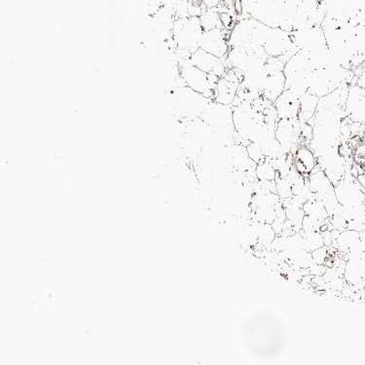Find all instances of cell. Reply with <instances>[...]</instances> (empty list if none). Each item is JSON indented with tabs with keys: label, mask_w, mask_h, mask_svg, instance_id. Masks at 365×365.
<instances>
[{
	"label": "cell",
	"mask_w": 365,
	"mask_h": 365,
	"mask_svg": "<svg viewBox=\"0 0 365 365\" xmlns=\"http://www.w3.org/2000/svg\"><path fill=\"white\" fill-rule=\"evenodd\" d=\"M202 33L204 29L199 17L180 18L175 21L172 38L183 62L190 60L191 55L200 49Z\"/></svg>",
	"instance_id": "1"
},
{
	"label": "cell",
	"mask_w": 365,
	"mask_h": 365,
	"mask_svg": "<svg viewBox=\"0 0 365 365\" xmlns=\"http://www.w3.org/2000/svg\"><path fill=\"white\" fill-rule=\"evenodd\" d=\"M173 100H174L173 106H174L175 113L178 118L185 120L186 122L200 119L210 101H212L204 95L191 90L185 85L178 88L173 95Z\"/></svg>",
	"instance_id": "2"
},
{
	"label": "cell",
	"mask_w": 365,
	"mask_h": 365,
	"mask_svg": "<svg viewBox=\"0 0 365 365\" xmlns=\"http://www.w3.org/2000/svg\"><path fill=\"white\" fill-rule=\"evenodd\" d=\"M180 74L185 86L210 100H214L215 86L220 77L210 76L196 66H192L190 61L180 66Z\"/></svg>",
	"instance_id": "3"
},
{
	"label": "cell",
	"mask_w": 365,
	"mask_h": 365,
	"mask_svg": "<svg viewBox=\"0 0 365 365\" xmlns=\"http://www.w3.org/2000/svg\"><path fill=\"white\" fill-rule=\"evenodd\" d=\"M226 31L227 29L223 28L205 31L200 41V49L220 58L227 57L230 46L228 42L229 34H226Z\"/></svg>",
	"instance_id": "4"
},
{
	"label": "cell",
	"mask_w": 365,
	"mask_h": 365,
	"mask_svg": "<svg viewBox=\"0 0 365 365\" xmlns=\"http://www.w3.org/2000/svg\"><path fill=\"white\" fill-rule=\"evenodd\" d=\"M292 39L298 51L303 53H309L327 45L322 26H312L293 31Z\"/></svg>",
	"instance_id": "5"
},
{
	"label": "cell",
	"mask_w": 365,
	"mask_h": 365,
	"mask_svg": "<svg viewBox=\"0 0 365 365\" xmlns=\"http://www.w3.org/2000/svg\"><path fill=\"white\" fill-rule=\"evenodd\" d=\"M200 119L207 126L217 129L233 124V108L220 105L214 100L210 101Z\"/></svg>",
	"instance_id": "6"
},
{
	"label": "cell",
	"mask_w": 365,
	"mask_h": 365,
	"mask_svg": "<svg viewBox=\"0 0 365 365\" xmlns=\"http://www.w3.org/2000/svg\"><path fill=\"white\" fill-rule=\"evenodd\" d=\"M239 88V79L234 71H226L215 86L214 101L223 106H230L235 103L237 90Z\"/></svg>",
	"instance_id": "7"
},
{
	"label": "cell",
	"mask_w": 365,
	"mask_h": 365,
	"mask_svg": "<svg viewBox=\"0 0 365 365\" xmlns=\"http://www.w3.org/2000/svg\"><path fill=\"white\" fill-rule=\"evenodd\" d=\"M190 63L192 66H196L205 71L210 76L222 77L227 71V66L223 62V58L215 57V56L210 54L206 51L199 49L191 55Z\"/></svg>",
	"instance_id": "8"
},
{
	"label": "cell",
	"mask_w": 365,
	"mask_h": 365,
	"mask_svg": "<svg viewBox=\"0 0 365 365\" xmlns=\"http://www.w3.org/2000/svg\"><path fill=\"white\" fill-rule=\"evenodd\" d=\"M346 113L356 123L365 121V90L361 87L351 88L346 97Z\"/></svg>",
	"instance_id": "9"
},
{
	"label": "cell",
	"mask_w": 365,
	"mask_h": 365,
	"mask_svg": "<svg viewBox=\"0 0 365 365\" xmlns=\"http://www.w3.org/2000/svg\"><path fill=\"white\" fill-rule=\"evenodd\" d=\"M297 120L279 119L276 125V138L284 152L289 151L297 143L298 130H300V128L297 130Z\"/></svg>",
	"instance_id": "10"
},
{
	"label": "cell",
	"mask_w": 365,
	"mask_h": 365,
	"mask_svg": "<svg viewBox=\"0 0 365 365\" xmlns=\"http://www.w3.org/2000/svg\"><path fill=\"white\" fill-rule=\"evenodd\" d=\"M274 108L279 119H298L300 100L295 97L289 90L284 93L275 101Z\"/></svg>",
	"instance_id": "11"
},
{
	"label": "cell",
	"mask_w": 365,
	"mask_h": 365,
	"mask_svg": "<svg viewBox=\"0 0 365 365\" xmlns=\"http://www.w3.org/2000/svg\"><path fill=\"white\" fill-rule=\"evenodd\" d=\"M286 90V76L284 73H272L268 74L261 95L264 100L274 103Z\"/></svg>",
	"instance_id": "12"
},
{
	"label": "cell",
	"mask_w": 365,
	"mask_h": 365,
	"mask_svg": "<svg viewBox=\"0 0 365 365\" xmlns=\"http://www.w3.org/2000/svg\"><path fill=\"white\" fill-rule=\"evenodd\" d=\"M319 98L316 97L311 93H306L300 98L299 114L298 120L299 122H306L309 123L313 117L315 116L317 109H318Z\"/></svg>",
	"instance_id": "13"
},
{
	"label": "cell",
	"mask_w": 365,
	"mask_h": 365,
	"mask_svg": "<svg viewBox=\"0 0 365 365\" xmlns=\"http://www.w3.org/2000/svg\"><path fill=\"white\" fill-rule=\"evenodd\" d=\"M316 165V158L313 151L307 148H299L297 150V170L299 174L310 173Z\"/></svg>",
	"instance_id": "14"
},
{
	"label": "cell",
	"mask_w": 365,
	"mask_h": 365,
	"mask_svg": "<svg viewBox=\"0 0 365 365\" xmlns=\"http://www.w3.org/2000/svg\"><path fill=\"white\" fill-rule=\"evenodd\" d=\"M199 20L204 31L222 28L220 22V13L215 10V8L214 9H207L206 11L202 12L199 17Z\"/></svg>",
	"instance_id": "15"
},
{
	"label": "cell",
	"mask_w": 365,
	"mask_h": 365,
	"mask_svg": "<svg viewBox=\"0 0 365 365\" xmlns=\"http://www.w3.org/2000/svg\"><path fill=\"white\" fill-rule=\"evenodd\" d=\"M354 163L358 172L359 182L365 188V145H359L354 153Z\"/></svg>",
	"instance_id": "16"
},
{
	"label": "cell",
	"mask_w": 365,
	"mask_h": 365,
	"mask_svg": "<svg viewBox=\"0 0 365 365\" xmlns=\"http://www.w3.org/2000/svg\"><path fill=\"white\" fill-rule=\"evenodd\" d=\"M257 175L261 181H272L275 180L276 169L272 163L260 162L257 168Z\"/></svg>",
	"instance_id": "17"
},
{
	"label": "cell",
	"mask_w": 365,
	"mask_h": 365,
	"mask_svg": "<svg viewBox=\"0 0 365 365\" xmlns=\"http://www.w3.org/2000/svg\"><path fill=\"white\" fill-rule=\"evenodd\" d=\"M220 22L223 29H229L231 28L232 24H233V19H232L231 15L229 14V13L221 12Z\"/></svg>",
	"instance_id": "18"
},
{
	"label": "cell",
	"mask_w": 365,
	"mask_h": 365,
	"mask_svg": "<svg viewBox=\"0 0 365 365\" xmlns=\"http://www.w3.org/2000/svg\"><path fill=\"white\" fill-rule=\"evenodd\" d=\"M202 4L207 8V9H214L220 4V0H202Z\"/></svg>",
	"instance_id": "19"
},
{
	"label": "cell",
	"mask_w": 365,
	"mask_h": 365,
	"mask_svg": "<svg viewBox=\"0 0 365 365\" xmlns=\"http://www.w3.org/2000/svg\"><path fill=\"white\" fill-rule=\"evenodd\" d=\"M364 125H365V121H364Z\"/></svg>",
	"instance_id": "20"
}]
</instances>
